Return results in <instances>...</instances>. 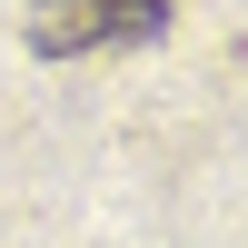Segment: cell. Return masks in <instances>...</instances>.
<instances>
[{
  "instance_id": "cell-1",
  "label": "cell",
  "mask_w": 248,
  "mask_h": 248,
  "mask_svg": "<svg viewBox=\"0 0 248 248\" xmlns=\"http://www.w3.org/2000/svg\"><path fill=\"white\" fill-rule=\"evenodd\" d=\"M169 30V0H40L30 20H20V40L50 60L70 50H119V40H159Z\"/></svg>"
}]
</instances>
